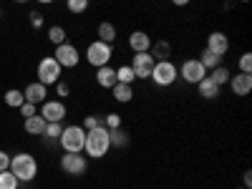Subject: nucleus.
Returning <instances> with one entry per match:
<instances>
[{
	"label": "nucleus",
	"mask_w": 252,
	"mask_h": 189,
	"mask_svg": "<svg viewBox=\"0 0 252 189\" xmlns=\"http://www.w3.org/2000/svg\"><path fill=\"white\" fill-rule=\"evenodd\" d=\"M61 169L66 172L68 177H81V174H86V169H89V159L83 157L81 152H78V154L63 152V157H61Z\"/></svg>",
	"instance_id": "nucleus-7"
},
{
	"label": "nucleus",
	"mask_w": 252,
	"mask_h": 189,
	"mask_svg": "<svg viewBox=\"0 0 252 189\" xmlns=\"http://www.w3.org/2000/svg\"><path fill=\"white\" fill-rule=\"evenodd\" d=\"M5 103L10 109H20L26 103V96H23V91H18V89H8L5 91Z\"/></svg>",
	"instance_id": "nucleus-24"
},
{
	"label": "nucleus",
	"mask_w": 252,
	"mask_h": 189,
	"mask_svg": "<svg viewBox=\"0 0 252 189\" xmlns=\"http://www.w3.org/2000/svg\"><path fill=\"white\" fill-rule=\"evenodd\" d=\"M18 187H20V182H18V177L10 169L0 172V189H18Z\"/></svg>",
	"instance_id": "nucleus-28"
},
{
	"label": "nucleus",
	"mask_w": 252,
	"mask_h": 189,
	"mask_svg": "<svg viewBox=\"0 0 252 189\" xmlns=\"http://www.w3.org/2000/svg\"><path fill=\"white\" fill-rule=\"evenodd\" d=\"M197 91H199V96L202 98H220V94H222V86H217V83L209 78V76H204L199 83H197Z\"/></svg>",
	"instance_id": "nucleus-16"
},
{
	"label": "nucleus",
	"mask_w": 252,
	"mask_h": 189,
	"mask_svg": "<svg viewBox=\"0 0 252 189\" xmlns=\"http://www.w3.org/2000/svg\"><path fill=\"white\" fill-rule=\"evenodd\" d=\"M58 144L63 146V152H68V154H78L83 152V144H86V129L78 124L73 126H63V131L58 136Z\"/></svg>",
	"instance_id": "nucleus-3"
},
{
	"label": "nucleus",
	"mask_w": 252,
	"mask_h": 189,
	"mask_svg": "<svg viewBox=\"0 0 252 189\" xmlns=\"http://www.w3.org/2000/svg\"><path fill=\"white\" fill-rule=\"evenodd\" d=\"M172 3H174V5H179V8H182V5H189V3H192V0H172Z\"/></svg>",
	"instance_id": "nucleus-39"
},
{
	"label": "nucleus",
	"mask_w": 252,
	"mask_h": 189,
	"mask_svg": "<svg viewBox=\"0 0 252 189\" xmlns=\"http://www.w3.org/2000/svg\"><path fill=\"white\" fill-rule=\"evenodd\" d=\"M199 63L207 68V71H212V68H217V66H222V56H217V53H212V51H202V56H199Z\"/></svg>",
	"instance_id": "nucleus-23"
},
{
	"label": "nucleus",
	"mask_w": 252,
	"mask_h": 189,
	"mask_svg": "<svg viewBox=\"0 0 252 189\" xmlns=\"http://www.w3.org/2000/svg\"><path fill=\"white\" fill-rule=\"evenodd\" d=\"M10 172L18 177V182H33L38 177V161L33 154L20 152V154L10 157Z\"/></svg>",
	"instance_id": "nucleus-2"
},
{
	"label": "nucleus",
	"mask_w": 252,
	"mask_h": 189,
	"mask_svg": "<svg viewBox=\"0 0 252 189\" xmlns=\"http://www.w3.org/2000/svg\"><path fill=\"white\" fill-rule=\"evenodd\" d=\"M15 3H28V0H15Z\"/></svg>",
	"instance_id": "nucleus-41"
},
{
	"label": "nucleus",
	"mask_w": 252,
	"mask_h": 189,
	"mask_svg": "<svg viewBox=\"0 0 252 189\" xmlns=\"http://www.w3.org/2000/svg\"><path fill=\"white\" fill-rule=\"evenodd\" d=\"M207 51H212L217 56H224L229 51V38L222 33V31H215L207 35Z\"/></svg>",
	"instance_id": "nucleus-13"
},
{
	"label": "nucleus",
	"mask_w": 252,
	"mask_h": 189,
	"mask_svg": "<svg viewBox=\"0 0 252 189\" xmlns=\"http://www.w3.org/2000/svg\"><path fill=\"white\" fill-rule=\"evenodd\" d=\"M66 8H68L73 15L86 13V10H89V0H66Z\"/></svg>",
	"instance_id": "nucleus-29"
},
{
	"label": "nucleus",
	"mask_w": 252,
	"mask_h": 189,
	"mask_svg": "<svg viewBox=\"0 0 252 189\" xmlns=\"http://www.w3.org/2000/svg\"><path fill=\"white\" fill-rule=\"evenodd\" d=\"M103 126H106V129H119L121 126V114H106L103 116Z\"/></svg>",
	"instance_id": "nucleus-32"
},
{
	"label": "nucleus",
	"mask_w": 252,
	"mask_h": 189,
	"mask_svg": "<svg viewBox=\"0 0 252 189\" xmlns=\"http://www.w3.org/2000/svg\"><path fill=\"white\" fill-rule=\"evenodd\" d=\"M111 149V141H109V129L106 126H96V129L86 131V144H83V152L91 159H103Z\"/></svg>",
	"instance_id": "nucleus-1"
},
{
	"label": "nucleus",
	"mask_w": 252,
	"mask_h": 189,
	"mask_svg": "<svg viewBox=\"0 0 252 189\" xmlns=\"http://www.w3.org/2000/svg\"><path fill=\"white\" fill-rule=\"evenodd\" d=\"M177 66L172 61H157L154 63V71H152V81L157 83V86H161V89H166V86H172V83L177 81Z\"/></svg>",
	"instance_id": "nucleus-6"
},
{
	"label": "nucleus",
	"mask_w": 252,
	"mask_h": 189,
	"mask_svg": "<svg viewBox=\"0 0 252 189\" xmlns=\"http://www.w3.org/2000/svg\"><path fill=\"white\" fill-rule=\"evenodd\" d=\"M31 26H33V28L43 26V13H31Z\"/></svg>",
	"instance_id": "nucleus-37"
},
{
	"label": "nucleus",
	"mask_w": 252,
	"mask_h": 189,
	"mask_svg": "<svg viewBox=\"0 0 252 189\" xmlns=\"http://www.w3.org/2000/svg\"><path fill=\"white\" fill-rule=\"evenodd\" d=\"M96 83H98L101 89H114V83H116V68H111V66L96 68Z\"/></svg>",
	"instance_id": "nucleus-17"
},
{
	"label": "nucleus",
	"mask_w": 252,
	"mask_h": 189,
	"mask_svg": "<svg viewBox=\"0 0 252 189\" xmlns=\"http://www.w3.org/2000/svg\"><path fill=\"white\" fill-rule=\"evenodd\" d=\"M56 94H58V96H68V94H71V86H68L66 81H58V83H56Z\"/></svg>",
	"instance_id": "nucleus-36"
},
{
	"label": "nucleus",
	"mask_w": 252,
	"mask_h": 189,
	"mask_svg": "<svg viewBox=\"0 0 252 189\" xmlns=\"http://www.w3.org/2000/svg\"><path fill=\"white\" fill-rule=\"evenodd\" d=\"M242 182H245V187H247V189L252 187V172H250V169H247V172L242 174Z\"/></svg>",
	"instance_id": "nucleus-38"
},
{
	"label": "nucleus",
	"mask_w": 252,
	"mask_h": 189,
	"mask_svg": "<svg viewBox=\"0 0 252 189\" xmlns=\"http://www.w3.org/2000/svg\"><path fill=\"white\" fill-rule=\"evenodd\" d=\"M149 53H152L154 61H169V56H172V46L166 43V40H157V43H152Z\"/></svg>",
	"instance_id": "nucleus-21"
},
{
	"label": "nucleus",
	"mask_w": 252,
	"mask_h": 189,
	"mask_svg": "<svg viewBox=\"0 0 252 189\" xmlns=\"http://www.w3.org/2000/svg\"><path fill=\"white\" fill-rule=\"evenodd\" d=\"M114 56V48L109 43H103V40H94V43H89L86 48V61L91 63L94 68H101V66H109V61Z\"/></svg>",
	"instance_id": "nucleus-5"
},
{
	"label": "nucleus",
	"mask_w": 252,
	"mask_h": 189,
	"mask_svg": "<svg viewBox=\"0 0 252 189\" xmlns=\"http://www.w3.org/2000/svg\"><path fill=\"white\" fill-rule=\"evenodd\" d=\"M129 48H131L134 53H146V51L152 48V38H149V33L134 31V33L129 35Z\"/></svg>",
	"instance_id": "nucleus-15"
},
{
	"label": "nucleus",
	"mask_w": 252,
	"mask_h": 189,
	"mask_svg": "<svg viewBox=\"0 0 252 189\" xmlns=\"http://www.w3.org/2000/svg\"><path fill=\"white\" fill-rule=\"evenodd\" d=\"M209 78H212L215 83H217V86H224V83L229 81V76H232V73H229V68L227 66H217V68H212V73H207Z\"/></svg>",
	"instance_id": "nucleus-26"
},
{
	"label": "nucleus",
	"mask_w": 252,
	"mask_h": 189,
	"mask_svg": "<svg viewBox=\"0 0 252 189\" xmlns=\"http://www.w3.org/2000/svg\"><path fill=\"white\" fill-rule=\"evenodd\" d=\"M98 40H103V43H114L116 40V26L114 23H109V20H103V23H98Z\"/></svg>",
	"instance_id": "nucleus-22"
},
{
	"label": "nucleus",
	"mask_w": 252,
	"mask_h": 189,
	"mask_svg": "<svg viewBox=\"0 0 252 189\" xmlns=\"http://www.w3.org/2000/svg\"><path fill=\"white\" fill-rule=\"evenodd\" d=\"M40 116H43L48 124L63 121V119H66V103H63V101H43V103H40Z\"/></svg>",
	"instance_id": "nucleus-11"
},
{
	"label": "nucleus",
	"mask_w": 252,
	"mask_h": 189,
	"mask_svg": "<svg viewBox=\"0 0 252 189\" xmlns=\"http://www.w3.org/2000/svg\"><path fill=\"white\" fill-rule=\"evenodd\" d=\"M53 58L61 63V68H76L78 61H81V53L71 43H61V46H56V56Z\"/></svg>",
	"instance_id": "nucleus-9"
},
{
	"label": "nucleus",
	"mask_w": 252,
	"mask_h": 189,
	"mask_svg": "<svg viewBox=\"0 0 252 189\" xmlns=\"http://www.w3.org/2000/svg\"><path fill=\"white\" fill-rule=\"evenodd\" d=\"M229 89H232L235 96H247L252 91V73H237V76H229Z\"/></svg>",
	"instance_id": "nucleus-12"
},
{
	"label": "nucleus",
	"mask_w": 252,
	"mask_h": 189,
	"mask_svg": "<svg viewBox=\"0 0 252 189\" xmlns=\"http://www.w3.org/2000/svg\"><path fill=\"white\" fill-rule=\"evenodd\" d=\"M23 96H26V101L28 103H43L46 101V96H48V86H43L40 81H33V83H28V86L23 89Z\"/></svg>",
	"instance_id": "nucleus-14"
},
{
	"label": "nucleus",
	"mask_w": 252,
	"mask_h": 189,
	"mask_svg": "<svg viewBox=\"0 0 252 189\" xmlns=\"http://www.w3.org/2000/svg\"><path fill=\"white\" fill-rule=\"evenodd\" d=\"M96 126H103V116H98V114H94V116H86L83 119V129H96Z\"/></svg>",
	"instance_id": "nucleus-31"
},
{
	"label": "nucleus",
	"mask_w": 252,
	"mask_h": 189,
	"mask_svg": "<svg viewBox=\"0 0 252 189\" xmlns=\"http://www.w3.org/2000/svg\"><path fill=\"white\" fill-rule=\"evenodd\" d=\"M46 119L40 116V114H35V116H31V119H26V134L28 136H43V131H46Z\"/></svg>",
	"instance_id": "nucleus-19"
},
{
	"label": "nucleus",
	"mask_w": 252,
	"mask_h": 189,
	"mask_svg": "<svg viewBox=\"0 0 252 189\" xmlns=\"http://www.w3.org/2000/svg\"><path fill=\"white\" fill-rule=\"evenodd\" d=\"M61 63L53 58V56H43L38 61V68H35V73H38V81L43 83V86H56V83L61 81Z\"/></svg>",
	"instance_id": "nucleus-4"
},
{
	"label": "nucleus",
	"mask_w": 252,
	"mask_h": 189,
	"mask_svg": "<svg viewBox=\"0 0 252 189\" xmlns=\"http://www.w3.org/2000/svg\"><path fill=\"white\" fill-rule=\"evenodd\" d=\"M154 58H152V53L149 51H146V53H134L131 56V63H129V66L134 68V73H136V78H149L152 76V71H154Z\"/></svg>",
	"instance_id": "nucleus-10"
},
{
	"label": "nucleus",
	"mask_w": 252,
	"mask_h": 189,
	"mask_svg": "<svg viewBox=\"0 0 252 189\" xmlns=\"http://www.w3.org/2000/svg\"><path fill=\"white\" fill-rule=\"evenodd\" d=\"M61 131H63L61 121H53V124H46V131H43V136H48V139H56V141H58Z\"/></svg>",
	"instance_id": "nucleus-30"
},
{
	"label": "nucleus",
	"mask_w": 252,
	"mask_h": 189,
	"mask_svg": "<svg viewBox=\"0 0 252 189\" xmlns=\"http://www.w3.org/2000/svg\"><path fill=\"white\" fill-rule=\"evenodd\" d=\"M134 81H136V73H134V68L129 66V63L116 68V83H134Z\"/></svg>",
	"instance_id": "nucleus-25"
},
{
	"label": "nucleus",
	"mask_w": 252,
	"mask_h": 189,
	"mask_svg": "<svg viewBox=\"0 0 252 189\" xmlns=\"http://www.w3.org/2000/svg\"><path fill=\"white\" fill-rule=\"evenodd\" d=\"M18 111L23 114L26 119H31V116H35V114H38V111H35V103H28V101H26V103H23V106H20Z\"/></svg>",
	"instance_id": "nucleus-34"
},
{
	"label": "nucleus",
	"mask_w": 252,
	"mask_h": 189,
	"mask_svg": "<svg viewBox=\"0 0 252 189\" xmlns=\"http://www.w3.org/2000/svg\"><path fill=\"white\" fill-rule=\"evenodd\" d=\"M109 141H111V146H116V149H126V146L131 144V136L124 126H119V129H109Z\"/></svg>",
	"instance_id": "nucleus-18"
},
{
	"label": "nucleus",
	"mask_w": 252,
	"mask_h": 189,
	"mask_svg": "<svg viewBox=\"0 0 252 189\" xmlns=\"http://www.w3.org/2000/svg\"><path fill=\"white\" fill-rule=\"evenodd\" d=\"M187 83H194V86H197V83L207 76V68L202 66V63H199V58H187L184 63H182V66H179V71H177Z\"/></svg>",
	"instance_id": "nucleus-8"
},
{
	"label": "nucleus",
	"mask_w": 252,
	"mask_h": 189,
	"mask_svg": "<svg viewBox=\"0 0 252 189\" xmlns=\"http://www.w3.org/2000/svg\"><path fill=\"white\" fill-rule=\"evenodd\" d=\"M240 71L242 73H252V53H242L240 56Z\"/></svg>",
	"instance_id": "nucleus-33"
},
{
	"label": "nucleus",
	"mask_w": 252,
	"mask_h": 189,
	"mask_svg": "<svg viewBox=\"0 0 252 189\" xmlns=\"http://www.w3.org/2000/svg\"><path fill=\"white\" fill-rule=\"evenodd\" d=\"M5 169H10V154L0 149V172H5Z\"/></svg>",
	"instance_id": "nucleus-35"
},
{
	"label": "nucleus",
	"mask_w": 252,
	"mask_h": 189,
	"mask_svg": "<svg viewBox=\"0 0 252 189\" xmlns=\"http://www.w3.org/2000/svg\"><path fill=\"white\" fill-rule=\"evenodd\" d=\"M48 40H51L53 46L66 43V28H63V26H51L48 28Z\"/></svg>",
	"instance_id": "nucleus-27"
},
{
	"label": "nucleus",
	"mask_w": 252,
	"mask_h": 189,
	"mask_svg": "<svg viewBox=\"0 0 252 189\" xmlns=\"http://www.w3.org/2000/svg\"><path fill=\"white\" fill-rule=\"evenodd\" d=\"M35 3H43V5H48V3H53V0H35Z\"/></svg>",
	"instance_id": "nucleus-40"
},
{
	"label": "nucleus",
	"mask_w": 252,
	"mask_h": 189,
	"mask_svg": "<svg viewBox=\"0 0 252 189\" xmlns=\"http://www.w3.org/2000/svg\"><path fill=\"white\" fill-rule=\"evenodd\" d=\"M114 98L119 103H129L134 98V89H131V83H114V89H111Z\"/></svg>",
	"instance_id": "nucleus-20"
}]
</instances>
